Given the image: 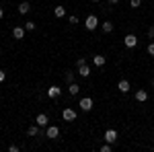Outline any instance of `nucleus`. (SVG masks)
Masks as SVG:
<instances>
[{
  "instance_id": "nucleus-1",
  "label": "nucleus",
  "mask_w": 154,
  "mask_h": 152,
  "mask_svg": "<svg viewBox=\"0 0 154 152\" xmlns=\"http://www.w3.org/2000/svg\"><path fill=\"white\" fill-rule=\"evenodd\" d=\"M84 27H86V31H95L97 27H99V19H97L95 14L86 17V21H84Z\"/></svg>"
},
{
  "instance_id": "nucleus-2",
  "label": "nucleus",
  "mask_w": 154,
  "mask_h": 152,
  "mask_svg": "<svg viewBox=\"0 0 154 152\" xmlns=\"http://www.w3.org/2000/svg\"><path fill=\"white\" fill-rule=\"evenodd\" d=\"M76 115H78V113H76L72 107H66V109L62 111V117H64L66 121H74V119H76Z\"/></svg>"
},
{
  "instance_id": "nucleus-3",
  "label": "nucleus",
  "mask_w": 154,
  "mask_h": 152,
  "mask_svg": "<svg viewBox=\"0 0 154 152\" xmlns=\"http://www.w3.org/2000/svg\"><path fill=\"white\" fill-rule=\"evenodd\" d=\"M78 105H80L82 111H91V109H93V99H91V97H84V99H80Z\"/></svg>"
},
{
  "instance_id": "nucleus-4",
  "label": "nucleus",
  "mask_w": 154,
  "mask_h": 152,
  "mask_svg": "<svg viewBox=\"0 0 154 152\" xmlns=\"http://www.w3.org/2000/svg\"><path fill=\"white\" fill-rule=\"evenodd\" d=\"M45 136H48V138H51V140H56V138L60 136V129L56 128V126H48V129H45Z\"/></svg>"
},
{
  "instance_id": "nucleus-5",
  "label": "nucleus",
  "mask_w": 154,
  "mask_h": 152,
  "mask_svg": "<svg viewBox=\"0 0 154 152\" xmlns=\"http://www.w3.org/2000/svg\"><path fill=\"white\" fill-rule=\"evenodd\" d=\"M123 41H125V45H128V47H136V45H138V37L134 35V33L125 35V39H123Z\"/></svg>"
},
{
  "instance_id": "nucleus-6",
  "label": "nucleus",
  "mask_w": 154,
  "mask_h": 152,
  "mask_svg": "<svg viewBox=\"0 0 154 152\" xmlns=\"http://www.w3.org/2000/svg\"><path fill=\"white\" fill-rule=\"evenodd\" d=\"M60 95H62V88H60V86H49L48 88V97L49 99H58Z\"/></svg>"
},
{
  "instance_id": "nucleus-7",
  "label": "nucleus",
  "mask_w": 154,
  "mask_h": 152,
  "mask_svg": "<svg viewBox=\"0 0 154 152\" xmlns=\"http://www.w3.org/2000/svg\"><path fill=\"white\" fill-rule=\"evenodd\" d=\"M115 140H117V132H115V129H107V132H105V142L113 144Z\"/></svg>"
},
{
  "instance_id": "nucleus-8",
  "label": "nucleus",
  "mask_w": 154,
  "mask_h": 152,
  "mask_svg": "<svg viewBox=\"0 0 154 152\" xmlns=\"http://www.w3.org/2000/svg\"><path fill=\"white\" fill-rule=\"evenodd\" d=\"M117 88H119V91H121L123 95H125V93H130V82L125 80V78H121V80L117 82Z\"/></svg>"
},
{
  "instance_id": "nucleus-9",
  "label": "nucleus",
  "mask_w": 154,
  "mask_h": 152,
  "mask_svg": "<svg viewBox=\"0 0 154 152\" xmlns=\"http://www.w3.org/2000/svg\"><path fill=\"white\" fill-rule=\"evenodd\" d=\"M35 121H37V126H39V128H45V126H48V121H49V117L45 115V113H39Z\"/></svg>"
},
{
  "instance_id": "nucleus-10",
  "label": "nucleus",
  "mask_w": 154,
  "mask_h": 152,
  "mask_svg": "<svg viewBox=\"0 0 154 152\" xmlns=\"http://www.w3.org/2000/svg\"><path fill=\"white\" fill-rule=\"evenodd\" d=\"M25 31H27V29H23V27H14V29H12V37H14V39H23Z\"/></svg>"
},
{
  "instance_id": "nucleus-11",
  "label": "nucleus",
  "mask_w": 154,
  "mask_h": 152,
  "mask_svg": "<svg viewBox=\"0 0 154 152\" xmlns=\"http://www.w3.org/2000/svg\"><path fill=\"white\" fill-rule=\"evenodd\" d=\"M146 99H148V93H146L144 88H138V91H136V101H140V103H144Z\"/></svg>"
},
{
  "instance_id": "nucleus-12",
  "label": "nucleus",
  "mask_w": 154,
  "mask_h": 152,
  "mask_svg": "<svg viewBox=\"0 0 154 152\" xmlns=\"http://www.w3.org/2000/svg\"><path fill=\"white\" fill-rule=\"evenodd\" d=\"M68 93H70L72 97H76V95L80 93V86H78L76 82H70V84H68Z\"/></svg>"
},
{
  "instance_id": "nucleus-13",
  "label": "nucleus",
  "mask_w": 154,
  "mask_h": 152,
  "mask_svg": "<svg viewBox=\"0 0 154 152\" xmlns=\"http://www.w3.org/2000/svg\"><path fill=\"white\" fill-rule=\"evenodd\" d=\"M78 74H80L82 78H88V76H91V68H88L86 64H84V66H78Z\"/></svg>"
},
{
  "instance_id": "nucleus-14",
  "label": "nucleus",
  "mask_w": 154,
  "mask_h": 152,
  "mask_svg": "<svg viewBox=\"0 0 154 152\" xmlns=\"http://www.w3.org/2000/svg\"><path fill=\"white\" fill-rule=\"evenodd\" d=\"M17 11L21 12V14H27V12L31 11V4H29V2H21V4H19V8H17Z\"/></svg>"
},
{
  "instance_id": "nucleus-15",
  "label": "nucleus",
  "mask_w": 154,
  "mask_h": 152,
  "mask_svg": "<svg viewBox=\"0 0 154 152\" xmlns=\"http://www.w3.org/2000/svg\"><path fill=\"white\" fill-rule=\"evenodd\" d=\"M93 62H95V66H105V56H95Z\"/></svg>"
},
{
  "instance_id": "nucleus-16",
  "label": "nucleus",
  "mask_w": 154,
  "mask_h": 152,
  "mask_svg": "<svg viewBox=\"0 0 154 152\" xmlns=\"http://www.w3.org/2000/svg\"><path fill=\"white\" fill-rule=\"evenodd\" d=\"M56 17H58V19H62V17H66V8H64V6H56Z\"/></svg>"
},
{
  "instance_id": "nucleus-17",
  "label": "nucleus",
  "mask_w": 154,
  "mask_h": 152,
  "mask_svg": "<svg viewBox=\"0 0 154 152\" xmlns=\"http://www.w3.org/2000/svg\"><path fill=\"white\" fill-rule=\"evenodd\" d=\"M101 27H103V31H105V33H111V31H113V23H109V21L101 23Z\"/></svg>"
},
{
  "instance_id": "nucleus-18",
  "label": "nucleus",
  "mask_w": 154,
  "mask_h": 152,
  "mask_svg": "<svg viewBox=\"0 0 154 152\" xmlns=\"http://www.w3.org/2000/svg\"><path fill=\"white\" fill-rule=\"evenodd\" d=\"M27 134H29V136H37V134H39V126H31V128L27 129Z\"/></svg>"
},
{
  "instance_id": "nucleus-19",
  "label": "nucleus",
  "mask_w": 154,
  "mask_h": 152,
  "mask_svg": "<svg viewBox=\"0 0 154 152\" xmlns=\"http://www.w3.org/2000/svg\"><path fill=\"white\" fill-rule=\"evenodd\" d=\"M64 78H66V82L70 84V82H74V72H66L64 74Z\"/></svg>"
},
{
  "instance_id": "nucleus-20",
  "label": "nucleus",
  "mask_w": 154,
  "mask_h": 152,
  "mask_svg": "<svg viewBox=\"0 0 154 152\" xmlns=\"http://www.w3.org/2000/svg\"><path fill=\"white\" fill-rule=\"evenodd\" d=\"M130 6L131 8H140L142 6V0H130Z\"/></svg>"
},
{
  "instance_id": "nucleus-21",
  "label": "nucleus",
  "mask_w": 154,
  "mask_h": 152,
  "mask_svg": "<svg viewBox=\"0 0 154 152\" xmlns=\"http://www.w3.org/2000/svg\"><path fill=\"white\" fill-rule=\"evenodd\" d=\"M25 29H27V31H33V29H35V23H33V21H27V23H25Z\"/></svg>"
},
{
  "instance_id": "nucleus-22",
  "label": "nucleus",
  "mask_w": 154,
  "mask_h": 152,
  "mask_svg": "<svg viewBox=\"0 0 154 152\" xmlns=\"http://www.w3.org/2000/svg\"><path fill=\"white\" fill-rule=\"evenodd\" d=\"M101 152H111V144H109V142H105V144L101 146Z\"/></svg>"
},
{
  "instance_id": "nucleus-23",
  "label": "nucleus",
  "mask_w": 154,
  "mask_h": 152,
  "mask_svg": "<svg viewBox=\"0 0 154 152\" xmlns=\"http://www.w3.org/2000/svg\"><path fill=\"white\" fill-rule=\"evenodd\" d=\"M146 49H148V54H150V56H154V41H152V43H148Z\"/></svg>"
},
{
  "instance_id": "nucleus-24",
  "label": "nucleus",
  "mask_w": 154,
  "mask_h": 152,
  "mask_svg": "<svg viewBox=\"0 0 154 152\" xmlns=\"http://www.w3.org/2000/svg\"><path fill=\"white\" fill-rule=\"evenodd\" d=\"M84 64H86V60H84V58H78V60H76V66H84Z\"/></svg>"
},
{
  "instance_id": "nucleus-25",
  "label": "nucleus",
  "mask_w": 154,
  "mask_h": 152,
  "mask_svg": "<svg viewBox=\"0 0 154 152\" xmlns=\"http://www.w3.org/2000/svg\"><path fill=\"white\" fill-rule=\"evenodd\" d=\"M70 23H72V25L78 23V17H76V14H72V17H70Z\"/></svg>"
},
{
  "instance_id": "nucleus-26",
  "label": "nucleus",
  "mask_w": 154,
  "mask_h": 152,
  "mask_svg": "<svg viewBox=\"0 0 154 152\" xmlns=\"http://www.w3.org/2000/svg\"><path fill=\"white\" fill-rule=\"evenodd\" d=\"M148 37H150V39H154V27H150V29H148Z\"/></svg>"
},
{
  "instance_id": "nucleus-27",
  "label": "nucleus",
  "mask_w": 154,
  "mask_h": 152,
  "mask_svg": "<svg viewBox=\"0 0 154 152\" xmlns=\"http://www.w3.org/2000/svg\"><path fill=\"white\" fill-rule=\"evenodd\" d=\"M8 150H11V152H19V146H14V144H12V146H8Z\"/></svg>"
},
{
  "instance_id": "nucleus-28",
  "label": "nucleus",
  "mask_w": 154,
  "mask_h": 152,
  "mask_svg": "<svg viewBox=\"0 0 154 152\" xmlns=\"http://www.w3.org/2000/svg\"><path fill=\"white\" fill-rule=\"evenodd\" d=\"M4 78H6V74H4V70H0V82L4 80Z\"/></svg>"
},
{
  "instance_id": "nucleus-29",
  "label": "nucleus",
  "mask_w": 154,
  "mask_h": 152,
  "mask_svg": "<svg viewBox=\"0 0 154 152\" xmlns=\"http://www.w3.org/2000/svg\"><path fill=\"white\" fill-rule=\"evenodd\" d=\"M109 2H111V4H117V2H119V0H109Z\"/></svg>"
},
{
  "instance_id": "nucleus-30",
  "label": "nucleus",
  "mask_w": 154,
  "mask_h": 152,
  "mask_svg": "<svg viewBox=\"0 0 154 152\" xmlns=\"http://www.w3.org/2000/svg\"><path fill=\"white\" fill-rule=\"evenodd\" d=\"M2 17H4V11H2V8H0V19H2Z\"/></svg>"
},
{
  "instance_id": "nucleus-31",
  "label": "nucleus",
  "mask_w": 154,
  "mask_h": 152,
  "mask_svg": "<svg viewBox=\"0 0 154 152\" xmlns=\"http://www.w3.org/2000/svg\"><path fill=\"white\" fill-rule=\"evenodd\" d=\"M152 86H154V78H152Z\"/></svg>"
},
{
  "instance_id": "nucleus-32",
  "label": "nucleus",
  "mask_w": 154,
  "mask_h": 152,
  "mask_svg": "<svg viewBox=\"0 0 154 152\" xmlns=\"http://www.w3.org/2000/svg\"><path fill=\"white\" fill-rule=\"evenodd\" d=\"M93 2H99V0H93Z\"/></svg>"
},
{
  "instance_id": "nucleus-33",
  "label": "nucleus",
  "mask_w": 154,
  "mask_h": 152,
  "mask_svg": "<svg viewBox=\"0 0 154 152\" xmlns=\"http://www.w3.org/2000/svg\"><path fill=\"white\" fill-rule=\"evenodd\" d=\"M0 51H2V49H0Z\"/></svg>"
}]
</instances>
